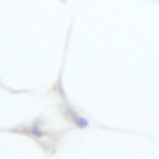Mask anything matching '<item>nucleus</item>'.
<instances>
[{
    "instance_id": "obj_1",
    "label": "nucleus",
    "mask_w": 159,
    "mask_h": 159,
    "mask_svg": "<svg viewBox=\"0 0 159 159\" xmlns=\"http://www.w3.org/2000/svg\"><path fill=\"white\" fill-rule=\"evenodd\" d=\"M11 132H21V134L30 136V138H34V140H45V138L49 136V132L43 127V121H40V119L32 121L30 125H25V127H13Z\"/></svg>"
},
{
    "instance_id": "obj_2",
    "label": "nucleus",
    "mask_w": 159,
    "mask_h": 159,
    "mask_svg": "<svg viewBox=\"0 0 159 159\" xmlns=\"http://www.w3.org/2000/svg\"><path fill=\"white\" fill-rule=\"evenodd\" d=\"M60 110H61V115H64V117H66V119H68V121H70V123H72L74 119H76V117L81 115V112H79V110H76V108H72V106H70L68 102H61Z\"/></svg>"
},
{
    "instance_id": "obj_3",
    "label": "nucleus",
    "mask_w": 159,
    "mask_h": 159,
    "mask_svg": "<svg viewBox=\"0 0 159 159\" xmlns=\"http://www.w3.org/2000/svg\"><path fill=\"white\" fill-rule=\"evenodd\" d=\"M72 125L76 127V129H89V119L83 117V115H79V117L72 121Z\"/></svg>"
}]
</instances>
